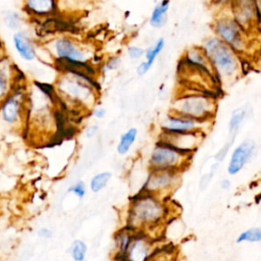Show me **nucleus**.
Segmentation results:
<instances>
[{
  "label": "nucleus",
  "instance_id": "obj_1",
  "mask_svg": "<svg viewBox=\"0 0 261 261\" xmlns=\"http://www.w3.org/2000/svg\"><path fill=\"white\" fill-rule=\"evenodd\" d=\"M214 74L221 82L236 79L241 70L239 53L223 43L216 36L207 38L202 45Z\"/></svg>",
  "mask_w": 261,
  "mask_h": 261
},
{
  "label": "nucleus",
  "instance_id": "obj_2",
  "mask_svg": "<svg viewBox=\"0 0 261 261\" xmlns=\"http://www.w3.org/2000/svg\"><path fill=\"white\" fill-rule=\"evenodd\" d=\"M28 109V88L23 81L18 82L11 92L0 101V128L21 130L24 128Z\"/></svg>",
  "mask_w": 261,
  "mask_h": 261
},
{
  "label": "nucleus",
  "instance_id": "obj_3",
  "mask_svg": "<svg viewBox=\"0 0 261 261\" xmlns=\"http://www.w3.org/2000/svg\"><path fill=\"white\" fill-rule=\"evenodd\" d=\"M92 77L85 74L62 71L56 83V91L74 103L91 104L94 100Z\"/></svg>",
  "mask_w": 261,
  "mask_h": 261
},
{
  "label": "nucleus",
  "instance_id": "obj_4",
  "mask_svg": "<svg viewBox=\"0 0 261 261\" xmlns=\"http://www.w3.org/2000/svg\"><path fill=\"white\" fill-rule=\"evenodd\" d=\"M214 101L204 94H189L179 97L173 104L175 114L187 116L199 121L213 115Z\"/></svg>",
  "mask_w": 261,
  "mask_h": 261
},
{
  "label": "nucleus",
  "instance_id": "obj_5",
  "mask_svg": "<svg viewBox=\"0 0 261 261\" xmlns=\"http://www.w3.org/2000/svg\"><path fill=\"white\" fill-rule=\"evenodd\" d=\"M164 215V208L153 195L146 194L135 200L129 210L130 226L137 227L153 224L160 220Z\"/></svg>",
  "mask_w": 261,
  "mask_h": 261
},
{
  "label": "nucleus",
  "instance_id": "obj_6",
  "mask_svg": "<svg viewBox=\"0 0 261 261\" xmlns=\"http://www.w3.org/2000/svg\"><path fill=\"white\" fill-rule=\"evenodd\" d=\"M215 36L228 45L237 53H243L247 49L246 31L236 21L232 15H221L213 24Z\"/></svg>",
  "mask_w": 261,
  "mask_h": 261
},
{
  "label": "nucleus",
  "instance_id": "obj_7",
  "mask_svg": "<svg viewBox=\"0 0 261 261\" xmlns=\"http://www.w3.org/2000/svg\"><path fill=\"white\" fill-rule=\"evenodd\" d=\"M47 51L55 60L64 61H87L85 49L72 39L61 36L56 37L46 44Z\"/></svg>",
  "mask_w": 261,
  "mask_h": 261
},
{
  "label": "nucleus",
  "instance_id": "obj_8",
  "mask_svg": "<svg viewBox=\"0 0 261 261\" xmlns=\"http://www.w3.org/2000/svg\"><path fill=\"white\" fill-rule=\"evenodd\" d=\"M188 156L175 148L161 142L158 143L150 157L153 170H177Z\"/></svg>",
  "mask_w": 261,
  "mask_h": 261
},
{
  "label": "nucleus",
  "instance_id": "obj_9",
  "mask_svg": "<svg viewBox=\"0 0 261 261\" xmlns=\"http://www.w3.org/2000/svg\"><path fill=\"white\" fill-rule=\"evenodd\" d=\"M258 0H232L231 15L236 21L247 32L255 22L259 21Z\"/></svg>",
  "mask_w": 261,
  "mask_h": 261
},
{
  "label": "nucleus",
  "instance_id": "obj_10",
  "mask_svg": "<svg viewBox=\"0 0 261 261\" xmlns=\"http://www.w3.org/2000/svg\"><path fill=\"white\" fill-rule=\"evenodd\" d=\"M21 72L4 51L0 52V101H2L21 80Z\"/></svg>",
  "mask_w": 261,
  "mask_h": 261
},
{
  "label": "nucleus",
  "instance_id": "obj_11",
  "mask_svg": "<svg viewBox=\"0 0 261 261\" xmlns=\"http://www.w3.org/2000/svg\"><path fill=\"white\" fill-rule=\"evenodd\" d=\"M11 43L17 56L25 61H34L38 57V48L35 40L31 36L30 32L23 28L13 32L11 37Z\"/></svg>",
  "mask_w": 261,
  "mask_h": 261
},
{
  "label": "nucleus",
  "instance_id": "obj_12",
  "mask_svg": "<svg viewBox=\"0 0 261 261\" xmlns=\"http://www.w3.org/2000/svg\"><path fill=\"white\" fill-rule=\"evenodd\" d=\"M257 151V145L254 140L247 139L243 141L231 153L227 166V172L230 175L238 174L245 165L254 157Z\"/></svg>",
  "mask_w": 261,
  "mask_h": 261
},
{
  "label": "nucleus",
  "instance_id": "obj_13",
  "mask_svg": "<svg viewBox=\"0 0 261 261\" xmlns=\"http://www.w3.org/2000/svg\"><path fill=\"white\" fill-rule=\"evenodd\" d=\"M163 143L175 148L176 150L189 154L197 148L200 143L199 135L195 130L185 133H166L164 132Z\"/></svg>",
  "mask_w": 261,
  "mask_h": 261
},
{
  "label": "nucleus",
  "instance_id": "obj_14",
  "mask_svg": "<svg viewBox=\"0 0 261 261\" xmlns=\"http://www.w3.org/2000/svg\"><path fill=\"white\" fill-rule=\"evenodd\" d=\"M175 182L176 170H154L146 181L145 190L147 194L153 195L171 188Z\"/></svg>",
  "mask_w": 261,
  "mask_h": 261
},
{
  "label": "nucleus",
  "instance_id": "obj_15",
  "mask_svg": "<svg viewBox=\"0 0 261 261\" xmlns=\"http://www.w3.org/2000/svg\"><path fill=\"white\" fill-rule=\"evenodd\" d=\"M22 9L31 17H46L57 9L56 0H22Z\"/></svg>",
  "mask_w": 261,
  "mask_h": 261
},
{
  "label": "nucleus",
  "instance_id": "obj_16",
  "mask_svg": "<svg viewBox=\"0 0 261 261\" xmlns=\"http://www.w3.org/2000/svg\"><path fill=\"white\" fill-rule=\"evenodd\" d=\"M150 242L144 237L137 236L135 238H132L124 257L127 261H147L150 257Z\"/></svg>",
  "mask_w": 261,
  "mask_h": 261
},
{
  "label": "nucleus",
  "instance_id": "obj_17",
  "mask_svg": "<svg viewBox=\"0 0 261 261\" xmlns=\"http://www.w3.org/2000/svg\"><path fill=\"white\" fill-rule=\"evenodd\" d=\"M200 122L201 121L187 116L174 114L164 119L162 128L166 133H185L195 130Z\"/></svg>",
  "mask_w": 261,
  "mask_h": 261
},
{
  "label": "nucleus",
  "instance_id": "obj_18",
  "mask_svg": "<svg viewBox=\"0 0 261 261\" xmlns=\"http://www.w3.org/2000/svg\"><path fill=\"white\" fill-rule=\"evenodd\" d=\"M2 24L9 31L16 32L23 28L24 16L22 13L13 8H5L0 13Z\"/></svg>",
  "mask_w": 261,
  "mask_h": 261
},
{
  "label": "nucleus",
  "instance_id": "obj_19",
  "mask_svg": "<svg viewBox=\"0 0 261 261\" xmlns=\"http://www.w3.org/2000/svg\"><path fill=\"white\" fill-rule=\"evenodd\" d=\"M169 4L168 0H162L154 6L149 18V23L152 28L161 29L165 25L168 18Z\"/></svg>",
  "mask_w": 261,
  "mask_h": 261
},
{
  "label": "nucleus",
  "instance_id": "obj_20",
  "mask_svg": "<svg viewBox=\"0 0 261 261\" xmlns=\"http://www.w3.org/2000/svg\"><path fill=\"white\" fill-rule=\"evenodd\" d=\"M137 136H138V129L136 127L128 128L120 137V140H119L117 148H116L117 153L120 154V155L126 154L129 151V149L133 146V144L135 143V141L137 139Z\"/></svg>",
  "mask_w": 261,
  "mask_h": 261
},
{
  "label": "nucleus",
  "instance_id": "obj_21",
  "mask_svg": "<svg viewBox=\"0 0 261 261\" xmlns=\"http://www.w3.org/2000/svg\"><path fill=\"white\" fill-rule=\"evenodd\" d=\"M246 113H247V110L245 107H240L232 111L228 121V133H229L228 137H231V138L237 137L240 125L242 124V122L246 117Z\"/></svg>",
  "mask_w": 261,
  "mask_h": 261
},
{
  "label": "nucleus",
  "instance_id": "obj_22",
  "mask_svg": "<svg viewBox=\"0 0 261 261\" xmlns=\"http://www.w3.org/2000/svg\"><path fill=\"white\" fill-rule=\"evenodd\" d=\"M165 46V41L163 38H159L152 46H150L147 50H145L144 53V61L150 66L152 67L154 61L156 60V58L158 57V55L162 52V50L164 49Z\"/></svg>",
  "mask_w": 261,
  "mask_h": 261
},
{
  "label": "nucleus",
  "instance_id": "obj_23",
  "mask_svg": "<svg viewBox=\"0 0 261 261\" xmlns=\"http://www.w3.org/2000/svg\"><path fill=\"white\" fill-rule=\"evenodd\" d=\"M111 178V172L104 171L95 174L90 181V189L93 193H98L103 190Z\"/></svg>",
  "mask_w": 261,
  "mask_h": 261
},
{
  "label": "nucleus",
  "instance_id": "obj_24",
  "mask_svg": "<svg viewBox=\"0 0 261 261\" xmlns=\"http://www.w3.org/2000/svg\"><path fill=\"white\" fill-rule=\"evenodd\" d=\"M261 241V228L251 227L242 231L236 240L237 244L241 243H259Z\"/></svg>",
  "mask_w": 261,
  "mask_h": 261
},
{
  "label": "nucleus",
  "instance_id": "obj_25",
  "mask_svg": "<svg viewBox=\"0 0 261 261\" xmlns=\"http://www.w3.org/2000/svg\"><path fill=\"white\" fill-rule=\"evenodd\" d=\"M88 247L82 240H75L70 246V255L74 261H84L86 259Z\"/></svg>",
  "mask_w": 261,
  "mask_h": 261
},
{
  "label": "nucleus",
  "instance_id": "obj_26",
  "mask_svg": "<svg viewBox=\"0 0 261 261\" xmlns=\"http://www.w3.org/2000/svg\"><path fill=\"white\" fill-rule=\"evenodd\" d=\"M132 236H129L127 232H121L120 234L117 236L116 238V243H117V247H118V251H119V255L124 256L126 249L132 241Z\"/></svg>",
  "mask_w": 261,
  "mask_h": 261
},
{
  "label": "nucleus",
  "instance_id": "obj_27",
  "mask_svg": "<svg viewBox=\"0 0 261 261\" xmlns=\"http://www.w3.org/2000/svg\"><path fill=\"white\" fill-rule=\"evenodd\" d=\"M120 64H121L120 57L114 55V56L109 57L105 61V63L103 65V69H104V71H113V70H116L117 68H119Z\"/></svg>",
  "mask_w": 261,
  "mask_h": 261
},
{
  "label": "nucleus",
  "instance_id": "obj_28",
  "mask_svg": "<svg viewBox=\"0 0 261 261\" xmlns=\"http://www.w3.org/2000/svg\"><path fill=\"white\" fill-rule=\"evenodd\" d=\"M67 192L75 195L80 199H83L86 196V187L84 181H77L76 184L70 186L67 189Z\"/></svg>",
  "mask_w": 261,
  "mask_h": 261
},
{
  "label": "nucleus",
  "instance_id": "obj_29",
  "mask_svg": "<svg viewBox=\"0 0 261 261\" xmlns=\"http://www.w3.org/2000/svg\"><path fill=\"white\" fill-rule=\"evenodd\" d=\"M145 50L142 47L132 45L127 47V55L132 60H139L144 56Z\"/></svg>",
  "mask_w": 261,
  "mask_h": 261
},
{
  "label": "nucleus",
  "instance_id": "obj_30",
  "mask_svg": "<svg viewBox=\"0 0 261 261\" xmlns=\"http://www.w3.org/2000/svg\"><path fill=\"white\" fill-rule=\"evenodd\" d=\"M150 69H151V67L143 60V61L140 62V64L137 66L136 71H137L138 75H144V74H146Z\"/></svg>",
  "mask_w": 261,
  "mask_h": 261
},
{
  "label": "nucleus",
  "instance_id": "obj_31",
  "mask_svg": "<svg viewBox=\"0 0 261 261\" xmlns=\"http://www.w3.org/2000/svg\"><path fill=\"white\" fill-rule=\"evenodd\" d=\"M37 234H38V237H40L42 239H51L53 236V232L51 229H49L47 227H41L40 229H38Z\"/></svg>",
  "mask_w": 261,
  "mask_h": 261
},
{
  "label": "nucleus",
  "instance_id": "obj_32",
  "mask_svg": "<svg viewBox=\"0 0 261 261\" xmlns=\"http://www.w3.org/2000/svg\"><path fill=\"white\" fill-rule=\"evenodd\" d=\"M92 113H93V115H94L96 118L102 119V118H104V116L106 115V110H105V108H103L102 106H97V107H95V108L93 109Z\"/></svg>",
  "mask_w": 261,
  "mask_h": 261
},
{
  "label": "nucleus",
  "instance_id": "obj_33",
  "mask_svg": "<svg viewBox=\"0 0 261 261\" xmlns=\"http://www.w3.org/2000/svg\"><path fill=\"white\" fill-rule=\"evenodd\" d=\"M98 129H99L98 125H96V124L90 125V126H88L87 129H86V136H87L88 138H92V137H94V136L97 134Z\"/></svg>",
  "mask_w": 261,
  "mask_h": 261
},
{
  "label": "nucleus",
  "instance_id": "obj_34",
  "mask_svg": "<svg viewBox=\"0 0 261 261\" xmlns=\"http://www.w3.org/2000/svg\"><path fill=\"white\" fill-rule=\"evenodd\" d=\"M220 188L222 190H228L230 188V180L227 179V178H224L221 180L220 182Z\"/></svg>",
  "mask_w": 261,
  "mask_h": 261
},
{
  "label": "nucleus",
  "instance_id": "obj_35",
  "mask_svg": "<svg viewBox=\"0 0 261 261\" xmlns=\"http://www.w3.org/2000/svg\"><path fill=\"white\" fill-rule=\"evenodd\" d=\"M220 4H227V3H231L232 0H217Z\"/></svg>",
  "mask_w": 261,
  "mask_h": 261
},
{
  "label": "nucleus",
  "instance_id": "obj_36",
  "mask_svg": "<svg viewBox=\"0 0 261 261\" xmlns=\"http://www.w3.org/2000/svg\"><path fill=\"white\" fill-rule=\"evenodd\" d=\"M116 261H127V260L125 259V257H124V256H121V255H119V256H117V259H116Z\"/></svg>",
  "mask_w": 261,
  "mask_h": 261
},
{
  "label": "nucleus",
  "instance_id": "obj_37",
  "mask_svg": "<svg viewBox=\"0 0 261 261\" xmlns=\"http://www.w3.org/2000/svg\"><path fill=\"white\" fill-rule=\"evenodd\" d=\"M1 51H3V49H2V46L0 47V52H1Z\"/></svg>",
  "mask_w": 261,
  "mask_h": 261
},
{
  "label": "nucleus",
  "instance_id": "obj_38",
  "mask_svg": "<svg viewBox=\"0 0 261 261\" xmlns=\"http://www.w3.org/2000/svg\"><path fill=\"white\" fill-rule=\"evenodd\" d=\"M2 46V43H1V40H0V47Z\"/></svg>",
  "mask_w": 261,
  "mask_h": 261
}]
</instances>
